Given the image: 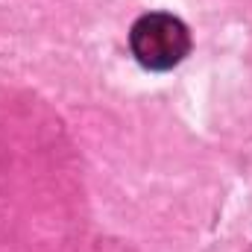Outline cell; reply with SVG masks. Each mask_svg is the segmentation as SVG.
<instances>
[{
    "instance_id": "cell-1",
    "label": "cell",
    "mask_w": 252,
    "mask_h": 252,
    "mask_svg": "<svg viewBox=\"0 0 252 252\" xmlns=\"http://www.w3.org/2000/svg\"><path fill=\"white\" fill-rule=\"evenodd\" d=\"M129 50L147 70H170L190 53V32L176 15L150 12L132 24Z\"/></svg>"
}]
</instances>
